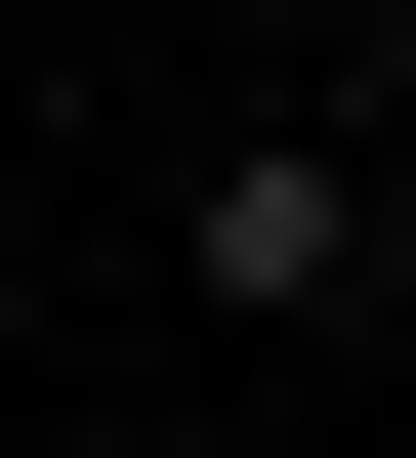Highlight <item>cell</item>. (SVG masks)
<instances>
[{
  "label": "cell",
  "instance_id": "6da1fadb",
  "mask_svg": "<svg viewBox=\"0 0 416 458\" xmlns=\"http://www.w3.org/2000/svg\"><path fill=\"white\" fill-rule=\"evenodd\" d=\"M375 250H416V208H375V125H208V292H250V334H333Z\"/></svg>",
  "mask_w": 416,
  "mask_h": 458
},
{
  "label": "cell",
  "instance_id": "7a4b0ae2",
  "mask_svg": "<svg viewBox=\"0 0 416 458\" xmlns=\"http://www.w3.org/2000/svg\"><path fill=\"white\" fill-rule=\"evenodd\" d=\"M0 125H42V0H0Z\"/></svg>",
  "mask_w": 416,
  "mask_h": 458
},
{
  "label": "cell",
  "instance_id": "3957f363",
  "mask_svg": "<svg viewBox=\"0 0 416 458\" xmlns=\"http://www.w3.org/2000/svg\"><path fill=\"white\" fill-rule=\"evenodd\" d=\"M0 334H42V250H0Z\"/></svg>",
  "mask_w": 416,
  "mask_h": 458
}]
</instances>
